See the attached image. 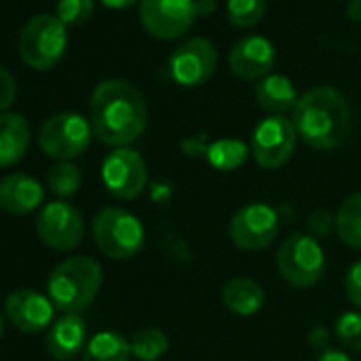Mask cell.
<instances>
[{
  "label": "cell",
  "mask_w": 361,
  "mask_h": 361,
  "mask_svg": "<svg viewBox=\"0 0 361 361\" xmlns=\"http://www.w3.org/2000/svg\"><path fill=\"white\" fill-rule=\"evenodd\" d=\"M149 121L145 96L128 81L109 79L94 87L90 98V123L94 136L109 147H128L138 140Z\"/></svg>",
  "instance_id": "cell-1"
},
{
  "label": "cell",
  "mask_w": 361,
  "mask_h": 361,
  "mask_svg": "<svg viewBox=\"0 0 361 361\" xmlns=\"http://www.w3.org/2000/svg\"><path fill=\"white\" fill-rule=\"evenodd\" d=\"M291 121L298 138L317 151L340 147L353 130L350 106L334 87H312L302 94L293 109Z\"/></svg>",
  "instance_id": "cell-2"
},
{
  "label": "cell",
  "mask_w": 361,
  "mask_h": 361,
  "mask_svg": "<svg viewBox=\"0 0 361 361\" xmlns=\"http://www.w3.org/2000/svg\"><path fill=\"white\" fill-rule=\"evenodd\" d=\"M100 287L102 266L87 255L60 262L47 279V295L64 314L85 310L96 300Z\"/></svg>",
  "instance_id": "cell-3"
},
{
  "label": "cell",
  "mask_w": 361,
  "mask_h": 361,
  "mask_svg": "<svg viewBox=\"0 0 361 361\" xmlns=\"http://www.w3.org/2000/svg\"><path fill=\"white\" fill-rule=\"evenodd\" d=\"M92 234L100 253L111 259H130L145 245V228L136 215L119 207H106L96 213Z\"/></svg>",
  "instance_id": "cell-4"
},
{
  "label": "cell",
  "mask_w": 361,
  "mask_h": 361,
  "mask_svg": "<svg viewBox=\"0 0 361 361\" xmlns=\"http://www.w3.org/2000/svg\"><path fill=\"white\" fill-rule=\"evenodd\" d=\"M276 270L291 287H314L325 272V251L310 234H291L276 251Z\"/></svg>",
  "instance_id": "cell-5"
},
{
  "label": "cell",
  "mask_w": 361,
  "mask_h": 361,
  "mask_svg": "<svg viewBox=\"0 0 361 361\" xmlns=\"http://www.w3.org/2000/svg\"><path fill=\"white\" fill-rule=\"evenodd\" d=\"M68 45L66 26L56 16L32 18L20 37V56L35 71H49L64 58Z\"/></svg>",
  "instance_id": "cell-6"
},
{
  "label": "cell",
  "mask_w": 361,
  "mask_h": 361,
  "mask_svg": "<svg viewBox=\"0 0 361 361\" xmlns=\"http://www.w3.org/2000/svg\"><path fill=\"white\" fill-rule=\"evenodd\" d=\"M92 123L73 111L51 115L39 130V147L45 155L58 161H73L92 145Z\"/></svg>",
  "instance_id": "cell-7"
},
{
  "label": "cell",
  "mask_w": 361,
  "mask_h": 361,
  "mask_svg": "<svg viewBox=\"0 0 361 361\" xmlns=\"http://www.w3.org/2000/svg\"><path fill=\"white\" fill-rule=\"evenodd\" d=\"M295 142L298 132L293 128V121L285 115H268L255 126L251 134V155L257 166L266 170H276L291 159Z\"/></svg>",
  "instance_id": "cell-8"
},
{
  "label": "cell",
  "mask_w": 361,
  "mask_h": 361,
  "mask_svg": "<svg viewBox=\"0 0 361 361\" xmlns=\"http://www.w3.org/2000/svg\"><path fill=\"white\" fill-rule=\"evenodd\" d=\"M138 18L153 39L174 41L194 26L196 0H140Z\"/></svg>",
  "instance_id": "cell-9"
},
{
  "label": "cell",
  "mask_w": 361,
  "mask_h": 361,
  "mask_svg": "<svg viewBox=\"0 0 361 361\" xmlns=\"http://www.w3.org/2000/svg\"><path fill=\"white\" fill-rule=\"evenodd\" d=\"M147 180V161L130 147L113 149L102 161V183L117 200H136L145 192Z\"/></svg>",
  "instance_id": "cell-10"
},
{
  "label": "cell",
  "mask_w": 361,
  "mask_h": 361,
  "mask_svg": "<svg viewBox=\"0 0 361 361\" xmlns=\"http://www.w3.org/2000/svg\"><path fill=\"white\" fill-rule=\"evenodd\" d=\"M281 230V217L276 209L266 202H251L240 207L230 221V238L243 251L268 249Z\"/></svg>",
  "instance_id": "cell-11"
},
{
  "label": "cell",
  "mask_w": 361,
  "mask_h": 361,
  "mask_svg": "<svg viewBox=\"0 0 361 361\" xmlns=\"http://www.w3.org/2000/svg\"><path fill=\"white\" fill-rule=\"evenodd\" d=\"M219 54L209 39L194 37L180 43L168 62L170 77L174 83L183 87H200L204 85L217 71Z\"/></svg>",
  "instance_id": "cell-12"
},
{
  "label": "cell",
  "mask_w": 361,
  "mask_h": 361,
  "mask_svg": "<svg viewBox=\"0 0 361 361\" xmlns=\"http://www.w3.org/2000/svg\"><path fill=\"white\" fill-rule=\"evenodd\" d=\"M37 234L41 243L54 251H73L85 236L83 215L64 200L49 202L39 213Z\"/></svg>",
  "instance_id": "cell-13"
},
{
  "label": "cell",
  "mask_w": 361,
  "mask_h": 361,
  "mask_svg": "<svg viewBox=\"0 0 361 361\" xmlns=\"http://www.w3.org/2000/svg\"><path fill=\"white\" fill-rule=\"evenodd\" d=\"M54 310L56 306L49 295H43L37 289H16L5 300L7 321L24 334H39L49 329Z\"/></svg>",
  "instance_id": "cell-14"
},
{
  "label": "cell",
  "mask_w": 361,
  "mask_h": 361,
  "mask_svg": "<svg viewBox=\"0 0 361 361\" xmlns=\"http://www.w3.org/2000/svg\"><path fill=\"white\" fill-rule=\"evenodd\" d=\"M276 49L266 37H245L230 49L228 64L234 77L243 81H257L272 73Z\"/></svg>",
  "instance_id": "cell-15"
},
{
  "label": "cell",
  "mask_w": 361,
  "mask_h": 361,
  "mask_svg": "<svg viewBox=\"0 0 361 361\" xmlns=\"http://www.w3.org/2000/svg\"><path fill=\"white\" fill-rule=\"evenodd\" d=\"M41 180L26 172H11L0 178V209L9 215H28L43 204Z\"/></svg>",
  "instance_id": "cell-16"
},
{
  "label": "cell",
  "mask_w": 361,
  "mask_h": 361,
  "mask_svg": "<svg viewBox=\"0 0 361 361\" xmlns=\"http://www.w3.org/2000/svg\"><path fill=\"white\" fill-rule=\"evenodd\" d=\"M45 346L56 361H73L83 355L87 346V329L83 317L79 312H66L54 321L47 331Z\"/></svg>",
  "instance_id": "cell-17"
},
{
  "label": "cell",
  "mask_w": 361,
  "mask_h": 361,
  "mask_svg": "<svg viewBox=\"0 0 361 361\" xmlns=\"http://www.w3.org/2000/svg\"><path fill=\"white\" fill-rule=\"evenodd\" d=\"M30 147V126L20 113H0V168L24 159Z\"/></svg>",
  "instance_id": "cell-18"
},
{
  "label": "cell",
  "mask_w": 361,
  "mask_h": 361,
  "mask_svg": "<svg viewBox=\"0 0 361 361\" xmlns=\"http://www.w3.org/2000/svg\"><path fill=\"white\" fill-rule=\"evenodd\" d=\"M224 306L238 317H253L264 308V287L249 276H234L221 289Z\"/></svg>",
  "instance_id": "cell-19"
},
{
  "label": "cell",
  "mask_w": 361,
  "mask_h": 361,
  "mask_svg": "<svg viewBox=\"0 0 361 361\" xmlns=\"http://www.w3.org/2000/svg\"><path fill=\"white\" fill-rule=\"evenodd\" d=\"M255 100L257 104L270 113V115H285V113H293L300 96L295 85L291 83V79H287L285 75H268L264 79L257 81L255 85Z\"/></svg>",
  "instance_id": "cell-20"
},
{
  "label": "cell",
  "mask_w": 361,
  "mask_h": 361,
  "mask_svg": "<svg viewBox=\"0 0 361 361\" xmlns=\"http://www.w3.org/2000/svg\"><path fill=\"white\" fill-rule=\"evenodd\" d=\"M130 340L113 329L98 331L90 338L81 361H130Z\"/></svg>",
  "instance_id": "cell-21"
},
{
  "label": "cell",
  "mask_w": 361,
  "mask_h": 361,
  "mask_svg": "<svg viewBox=\"0 0 361 361\" xmlns=\"http://www.w3.org/2000/svg\"><path fill=\"white\" fill-rule=\"evenodd\" d=\"M336 234L346 247L361 251V192L348 196L338 207Z\"/></svg>",
  "instance_id": "cell-22"
},
{
  "label": "cell",
  "mask_w": 361,
  "mask_h": 361,
  "mask_svg": "<svg viewBox=\"0 0 361 361\" xmlns=\"http://www.w3.org/2000/svg\"><path fill=\"white\" fill-rule=\"evenodd\" d=\"M130 350L138 361H159L170 350V340L159 327H142L132 334Z\"/></svg>",
  "instance_id": "cell-23"
},
{
  "label": "cell",
  "mask_w": 361,
  "mask_h": 361,
  "mask_svg": "<svg viewBox=\"0 0 361 361\" xmlns=\"http://www.w3.org/2000/svg\"><path fill=\"white\" fill-rule=\"evenodd\" d=\"M247 157H249V147L236 138L215 140L209 145V151H207V159L211 161V166L224 172L240 168L247 161Z\"/></svg>",
  "instance_id": "cell-24"
},
{
  "label": "cell",
  "mask_w": 361,
  "mask_h": 361,
  "mask_svg": "<svg viewBox=\"0 0 361 361\" xmlns=\"http://www.w3.org/2000/svg\"><path fill=\"white\" fill-rule=\"evenodd\" d=\"M81 180H83L81 170L73 161H58L47 172V188L60 200L75 196L81 188Z\"/></svg>",
  "instance_id": "cell-25"
},
{
  "label": "cell",
  "mask_w": 361,
  "mask_h": 361,
  "mask_svg": "<svg viewBox=\"0 0 361 361\" xmlns=\"http://www.w3.org/2000/svg\"><path fill=\"white\" fill-rule=\"evenodd\" d=\"M266 16V0H228V20L236 28H251Z\"/></svg>",
  "instance_id": "cell-26"
},
{
  "label": "cell",
  "mask_w": 361,
  "mask_h": 361,
  "mask_svg": "<svg viewBox=\"0 0 361 361\" xmlns=\"http://www.w3.org/2000/svg\"><path fill=\"white\" fill-rule=\"evenodd\" d=\"M334 334H336V340H338L344 348L359 353V350H361V312H359V310L342 312V314L336 319Z\"/></svg>",
  "instance_id": "cell-27"
},
{
  "label": "cell",
  "mask_w": 361,
  "mask_h": 361,
  "mask_svg": "<svg viewBox=\"0 0 361 361\" xmlns=\"http://www.w3.org/2000/svg\"><path fill=\"white\" fill-rule=\"evenodd\" d=\"M94 16V0H60L58 20L64 26H81Z\"/></svg>",
  "instance_id": "cell-28"
},
{
  "label": "cell",
  "mask_w": 361,
  "mask_h": 361,
  "mask_svg": "<svg viewBox=\"0 0 361 361\" xmlns=\"http://www.w3.org/2000/svg\"><path fill=\"white\" fill-rule=\"evenodd\" d=\"M336 230V215H331L327 209H317L310 213L308 217V232L312 238H323V236H329L331 232Z\"/></svg>",
  "instance_id": "cell-29"
},
{
  "label": "cell",
  "mask_w": 361,
  "mask_h": 361,
  "mask_svg": "<svg viewBox=\"0 0 361 361\" xmlns=\"http://www.w3.org/2000/svg\"><path fill=\"white\" fill-rule=\"evenodd\" d=\"M344 291H346V298L350 300V304L355 308H361V259L348 268V272L344 276Z\"/></svg>",
  "instance_id": "cell-30"
},
{
  "label": "cell",
  "mask_w": 361,
  "mask_h": 361,
  "mask_svg": "<svg viewBox=\"0 0 361 361\" xmlns=\"http://www.w3.org/2000/svg\"><path fill=\"white\" fill-rule=\"evenodd\" d=\"M16 96H18V85L13 75L0 66V113H5L16 102Z\"/></svg>",
  "instance_id": "cell-31"
},
{
  "label": "cell",
  "mask_w": 361,
  "mask_h": 361,
  "mask_svg": "<svg viewBox=\"0 0 361 361\" xmlns=\"http://www.w3.org/2000/svg\"><path fill=\"white\" fill-rule=\"evenodd\" d=\"M308 342H310L312 348H317L319 353H323V350H327V346H329V331H327L325 327L317 325V327H312V329L308 331Z\"/></svg>",
  "instance_id": "cell-32"
},
{
  "label": "cell",
  "mask_w": 361,
  "mask_h": 361,
  "mask_svg": "<svg viewBox=\"0 0 361 361\" xmlns=\"http://www.w3.org/2000/svg\"><path fill=\"white\" fill-rule=\"evenodd\" d=\"M183 151L192 157H198V155H207L209 151V145L202 140V138H188L183 142Z\"/></svg>",
  "instance_id": "cell-33"
},
{
  "label": "cell",
  "mask_w": 361,
  "mask_h": 361,
  "mask_svg": "<svg viewBox=\"0 0 361 361\" xmlns=\"http://www.w3.org/2000/svg\"><path fill=\"white\" fill-rule=\"evenodd\" d=\"M217 11V0H196L198 18H211Z\"/></svg>",
  "instance_id": "cell-34"
},
{
  "label": "cell",
  "mask_w": 361,
  "mask_h": 361,
  "mask_svg": "<svg viewBox=\"0 0 361 361\" xmlns=\"http://www.w3.org/2000/svg\"><path fill=\"white\" fill-rule=\"evenodd\" d=\"M314 361H350V357L342 350H336V348H327L323 353H319V357Z\"/></svg>",
  "instance_id": "cell-35"
},
{
  "label": "cell",
  "mask_w": 361,
  "mask_h": 361,
  "mask_svg": "<svg viewBox=\"0 0 361 361\" xmlns=\"http://www.w3.org/2000/svg\"><path fill=\"white\" fill-rule=\"evenodd\" d=\"M100 3H102L104 7L113 9V11H123V9L134 7V5L138 3V0H100Z\"/></svg>",
  "instance_id": "cell-36"
},
{
  "label": "cell",
  "mask_w": 361,
  "mask_h": 361,
  "mask_svg": "<svg viewBox=\"0 0 361 361\" xmlns=\"http://www.w3.org/2000/svg\"><path fill=\"white\" fill-rule=\"evenodd\" d=\"M346 16L353 22H361V0H348V7H346Z\"/></svg>",
  "instance_id": "cell-37"
},
{
  "label": "cell",
  "mask_w": 361,
  "mask_h": 361,
  "mask_svg": "<svg viewBox=\"0 0 361 361\" xmlns=\"http://www.w3.org/2000/svg\"><path fill=\"white\" fill-rule=\"evenodd\" d=\"M5 327H7V317L0 312V338L5 336Z\"/></svg>",
  "instance_id": "cell-38"
}]
</instances>
